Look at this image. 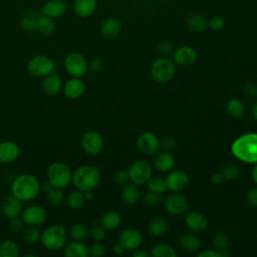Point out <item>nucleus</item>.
<instances>
[{"label": "nucleus", "mask_w": 257, "mask_h": 257, "mask_svg": "<svg viewBox=\"0 0 257 257\" xmlns=\"http://www.w3.org/2000/svg\"><path fill=\"white\" fill-rule=\"evenodd\" d=\"M252 178H253L254 182L257 184V163H256V166L253 168V171H252Z\"/></svg>", "instance_id": "nucleus-61"}, {"label": "nucleus", "mask_w": 257, "mask_h": 257, "mask_svg": "<svg viewBox=\"0 0 257 257\" xmlns=\"http://www.w3.org/2000/svg\"><path fill=\"white\" fill-rule=\"evenodd\" d=\"M20 155L19 146L13 141H3L0 143V163L11 164L14 163Z\"/></svg>", "instance_id": "nucleus-13"}, {"label": "nucleus", "mask_w": 257, "mask_h": 257, "mask_svg": "<svg viewBox=\"0 0 257 257\" xmlns=\"http://www.w3.org/2000/svg\"><path fill=\"white\" fill-rule=\"evenodd\" d=\"M226 110L228 114H230L233 117H240L244 114L245 106L243 102L240 99L232 98L230 99L226 104Z\"/></svg>", "instance_id": "nucleus-37"}, {"label": "nucleus", "mask_w": 257, "mask_h": 257, "mask_svg": "<svg viewBox=\"0 0 257 257\" xmlns=\"http://www.w3.org/2000/svg\"><path fill=\"white\" fill-rule=\"evenodd\" d=\"M162 199H163L162 193H158V192H155V191H150L145 195L144 203L149 207H154V206L160 204Z\"/></svg>", "instance_id": "nucleus-44"}, {"label": "nucleus", "mask_w": 257, "mask_h": 257, "mask_svg": "<svg viewBox=\"0 0 257 257\" xmlns=\"http://www.w3.org/2000/svg\"><path fill=\"white\" fill-rule=\"evenodd\" d=\"M28 256H32V257H36L37 255L36 254H33V253H28V254H24V257H28Z\"/></svg>", "instance_id": "nucleus-63"}, {"label": "nucleus", "mask_w": 257, "mask_h": 257, "mask_svg": "<svg viewBox=\"0 0 257 257\" xmlns=\"http://www.w3.org/2000/svg\"><path fill=\"white\" fill-rule=\"evenodd\" d=\"M245 93L249 97H256L257 96V85L254 83H247L245 85Z\"/></svg>", "instance_id": "nucleus-54"}, {"label": "nucleus", "mask_w": 257, "mask_h": 257, "mask_svg": "<svg viewBox=\"0 0 257 257\" xmlns=\"http://www.w3.org/2000/svg\"><path fill=\"white\" fill-rule=\"evenodd\" d=\"M187 227L193 232H203L208 227V220L206 216L200 212H191L185 219Z\"/></svg>", "instance_id": "nucleus-22"}, {"label": "nucleus", "mask_w": 257, "mask_h": 257, "mask_svg": "<svg viewBox=\"0 0 257 257\" xmlns=\"http://www.w3.org/2000/svg\"><path fill=\"white\" fill-rule=\"evenodd\" d=\"M47 181L52 187L64 189L68 187L72 181L71 169L62 162H54L48 166Z\"/></svg>", "instance_id": "nucleus-5"}, {"label": "nucleus", "mask_w": 257, "mask_h": 257, "mask_svg": "<svg viewBox=\"0 0 257 257\" xmlns=\"http://www.w3.org/2000/svg\"><path fill=\"white\" fill-rule=\"evenodd\" d=\"M153 78L160 83L169 82L175 74V64L173 60L167 56H162L156 59L151 67Z\"/></svg>", "instance_id": "nucleus-7"}, {"label": "nucleus", "mask_w": 257, "mask_h": 257, "mask_svg": "<svg viewBox=\"0 0 257 257\" xmlns=\"http://www.w3.org/2000/svg\"><path fill=\"white\" fill-rule=\"evenodd\" d=\"M84 194V198H85V201H91L93 199V194L91 191H86V192H83Z\"/></svg>", "instance_id": "nucleus-60"}, {"label": "nucleus", "mask_w": 257, "mask_h": 257, "mask_svg": "<svg viewBox=\"0 0 257 257\" xmlns=\"http://www.w3.org/2000/svg\"><path fill=\"white\" fill-rule=\"evenodd\" d=\"M130 179L137 185L146 184L152 175L150 164L145 160H138L134 162L128 169Z\"/></svg>", "instance_id": "nucleus-11"}, {"label": "nucleus", "mask_w": 257, "mask_h": 257, "mask_svg": "<svg viewBox=\"0 0 257 257\" xmlns=\"http://www.w3.org/2000/svg\"><path fill=\"white\" fill-rule=\"evenodd\" d=\"M176 146H177V141L174 137L168 136L165 139H163V141H162V147L164 149H166L167 151L174 150L176 148Z\"/></svg>", "instance_id": "nucleus-52"}, {"label": "nucleus", "mask_w": 257, "mask_h": 257, "mask_svg": "<svg viewBox=\"0 0 257 257\" xmlns=\"http://www.w3.org/2000/svg\"><path fill=\"white\" fill-rule=\"evenodd\" d=\"M62 79L56 72H52L43 77L42 89L47 95H56L62 89Z\"/></svg>", "instance_id": "nucleus-23"}, {"label": "nucleus", "mask_w": 257, "mask_h": 257, "mask_svg": "<svg viewBox=\"0 0 257 257\" xmlns=\"http://www.w3.org/2000/svg\"><path fill=\"white\" fill-rule=\"evenodd\" d=\"M68 231L60 224H52L41 232L40 242L44 248L49 251H58L63 249L67 243Z\"/></svg>", "instance_id": "nucleus-4"}, {"label": "nucleus", "mask_w": 257, "mask_h": 257, "mask_svg": "<svg viewBox=\"0 0 257 257\" xmlns=\"http://www.w3.org/2000/svg\"><path fill=\"white\" fill-rule=\"evenodd\" d=\"M66 72L71 77H82L87 72V61L84 56L78 52L68 53L63 60Z\"/></svg>", "instance_id": "nucleus-8"}, {"label": "nucleus", "mask_w": 257, "mask_h": 257, "mask_svg": "<svg viewBox=\"0 0 257 257\" xmlns=\"http://www.w3.org/2000/svg\"><path fill=\"white\" fill-rule=\"evenodd\" d=\"M166 210L172 215H181L189 208L188 200L180 194H172L165 201Z\"/></svg>", "instance_id": "nucleus-12"}, {"label": "nucleus", "mask_w": 257, "mask_h": 257, "mask_svg": "<svg viewBox=\"0 0 257 257\" xmlns=\"http://www.w3.org/2000/svg\"><path fill=\"white\" fill-rule=\"evenodd\" d=\"M68 235L73 240L82 241L89 236V228L83 223H76L69 228Z\"/></svg>", "instance_id": "nucleus-34"}, {"label": "nucleus", "mask_w": 257, "mask_h": 257, "mask_svg": "<svg viewBox=\"0 0 257 257\" xmlns=\"http://www.w3.org/2000/svg\"><path fill=\"white\" fill-rule=\"evenodd\" d=\"M89 236L95 242H100L105 238V229L102 226H94L89 230Z\"/></svg>", "instance_id": "nucleus-48"}, {"label": "nucleus", "mask_w": 257, "mask_h": 257, "mask_svg": "<svg viewBox=\"0 0 257 257\" xmlns=\"http://www.w3.org/2000/svg\"><path fill=\"white\" fill-rule=\"evenodd\" d=\"M167 189L173 192H179L183 190L189 183L188 175L181 170H176L171 172L166 178Z\"/></svg>", "instance_id": "nucleus-18"}, {"label": "nucleus", "mask_w": 257, "mask_h": 257, "mask_svg": "<svg viewBox=\"0 0 257 257\" xmlns=\"http://www.w3.org/2000/svg\"><path fill=\"white\" fill-rule=\"evenodd\" d=\"M173 59L175 63L181 66H188L193 64L197 59V52L191 46L182 45L174 51Z\"/></svg>", "instance_id": "nucleus-14"}, {"label": "nucleus", "mask_w": 257, "mask_h": 257, "mask_svg": "<svg viewBox=\"0 0 257 257\" xmlns=\"http://www.w3.org/2000/svg\"><path fill=\"white\" fill-rule=\"evenodd\" d=\"M20 249L18 244L12 239L0 241V257H18Z\"/></svg>", "instance_id": "nucleus-28"}, {"label": "nucleus", "mask_w": 257, "mask_h": 257, "mask_svg": "<svg viewBox=\"0 0 257 257\" xmlns=\"http://www.w3.org/2000/svg\"><path fill=\"white\" fill-rule=\"evenodd\" d=\"M169 223L165 218L159 217L154 219L149 225V232L154 236H161L167 232Z\"/></svg>", "instance_id": "nucleus-36"}, {"label": "nucleus", "mask_w": 257, "mask_h": 257, "mask_svg": "<svg viewBox=\"0 0 257 257\" xmlns=\"http://www.w3.org/2000/svg\"><path fill=\"white\" fill-rule=\"evenodd\" d=\"M221 175L225 181H234L239 177L240 170L235 165H228L222 169Z\"/></svg>", "instance_id": "nucleus-42"}, {"label": "nucleus", "mask_w": 257, "mask_h": 257, "mask_svg": "<svg viewBox=\"0 0 257 257\" xmlns=\"http://www.w3.org/2000/svg\"><path fill=\"white\" fill-rule=\"evenodd\" d=\"M211 181L214 183V184H220L222 181H223V177L221 175V173H214L212 174L211 176Z\"/></svg>", "instance_id": "nucleus-56"}, {"label": "nucleus", "mask_w": 257, "mask_h": 257, "mask_svg": "<svg viewBox=\"0 0 257 257\" xmlns=\"http://www.w3.org/2000/svg\"><path fill=\"white\" fill-rule=\"evenodd\" d=\"M41 189L39 180L32 174L24 173L18 175L11 184V195L22 203L34 200Z\"/></svg>", "instance_id": "nucleus-1"}, {"label": "nucleus", "mask_w": 257, "mask_h": 257, "mask_svg": "<svg viewBox=\"0 0 257 257\" xmlns=\"http://www.w3.org/2000/svg\"><path fill=\"white\" fill-rule=\"evenodd\" d=\"M137 146L141 153L145 155H153L158 151L160 143L156 135L152 133H144L138 138Z\"/></svg>", "instance_id": "nucleus-15"}, {"label": "nucleus", "mask_w": 257, "mask_h": 257, "mask_svg": "<svg viewBox=\"0 0 257 257\" xmlns=\"http://www.w3.org/2000/svg\"><path fill=\"white\" fill-rule=\"evenodd\" d=\"M231 152L242 162L257 163V134L248 133L240 136L231 146Z\"/></svg>", "instance_id": "nucleus-2"}, {"label": "nucleus", "mask_w": 257, "mask_h": 257, "mask_svg": "<svg viewBox=\"0 0 257 257\" xmlns=\"http://www.w3.org/2000/svg\"><path fill=\"white\" fill-rule=\"evenodd\" d=\"M55 30V23L52 18L47 16H39L37 22V31L43 36H50Z\"/></svg>", "instance_id": "nucleus-33"}, {"label": "nucleus", "mask_w": 257, "mask_h": 257, "mask_svg": "<svg viewBox=\"0 0 257 257\" xmlns=\"http://www.w3.org/2000/svg\"><path fill=\"white\" fill-rule=\"evenodd\" d=\"M100 181V172L90 165L77 167L72 172V181L75 189L82 192L92 191Z\"/></svg>", "instance_id": "nucleus-3"}, {"label": "nucleus", "mask_w": 257, "mask_h": 257, "mask_svg": "<svg viewBox=\"0 0 257 257\" xmlns=\"http://www.w3.org/2000/svg\"><path fill=\"white\" fill-rule=\"evenodd\" d=\"M153 257H176L177 252L168 244H158L152 249Z\"/></svg>", "instance_id": "nucleus-40"}, {"label": "nucleus", "mask_w": 257, "mask_h": 257, "mask_svg": "<svg viewBox=\"0 0 257 257\" xmlns=\"http://www.w3.org/2000/svg\"><path fill=\"white\" fill-rule=\"evenodd\" d=\"M66 11V4L63 0H47L41 7L40 13L49 18H58Z\"/></svg>", "instance_id": "nucleus-19"}, {"label": "nucleus", "mask_w": 257, "mask_h": 257, "mask_svg": "<svg viewBox=\"0 0 257 257\" xmlns=\"http://www.w3.org/2000/svg\"><path fill=\"white\" fill-rule=\"evenodd\" d=\"M97 7L96 0H74L73 12L79 18H87L91 16Z\"/></svg>", "instance_id": "nucleus-25"}, {"label": "nucleus", "mask_w": 257, "mask_h": 257, "mask_svg": "<svg viewBox=\"0 0 257 257\" xmlns=\"http://www.w3.org/2000/svg\"><path fill=\"white\" fill-rule=\"evenodd\" d=\"M62 89L67 98L77 99L83 94L85 90V83L81 77H71L64 83Z\"/></svg>", "instance_id": "nucleus-17"}, {"label": "nucleus", "mask_w": 257, "mask_h": 257, "mask_svg": "<svg viewBox=\"0 0 257 257\" xmlns=\"http://www.w3.org/2000/svg\"><path fill=\"white\" fill-rule=\"evenodd\" d=\"M105 252H106L105 246L100 242H95L88 248V255H90L91 257L103 256Z\"/></svg>", "instance_id": "nucleus-46"}, {"label": "nucleus", "mask_w": 257, "mask_h": 257, "mask_svg": "<svg viewBox=\"0 0 257 257\" xmlns=\"http://www.w3.org/2000/svg\"><path fill=\"white\" fill-rule=\"evenodd\" d=\"M124 250H125V249L123 248V246H122L119 242L116 243V244H114V245H113V248H112V251H113L115 254H117V255L122 254Z\"/></svg>", "instance_id": "nucleus-57"}, {"label": "nucleus", "mask_w": 257, "mask_h": 257, "mask_svg": "<svg viewBox=\"0 0 257 257\" xmlns=\"http://www.w3.org/2000/svg\"><path fill=\"white\" fill-rule=\"evenodd\" d=\"M252 114L254 116V118L257 120V101L254 103L253 108H252Z\"/></svg>", "instance_id": "nucleus-62"}, {"label": "nucleus", "mask_w": 257, "mask_h": 257, "mask_svg": "<svg viewBox=\"0 0 257 257\" xmlns=\"http://www.w3.org/2000/svg\"><path fill=\"white\" fill-rule=\"evenodd\" d=\"M39 16L36 13L28 12L24 14L20 19V26L23 30L32 32L37 30V22H38Z\"/></svg>", "instance_id": "nucleus-35"}, {"label": "nucleus", "mask_w": 257, "mask_h": 257, "mask_svg": "<svg viewBox=\"0 0 257 257\" xmlns=\"http://www.w3.org/2000/svg\"><path fill=\"white\" fill-rule=\"evenodd\" d=\"M187 27L196 33H202L208 28V20L200 12H191L186 17Z\"/></svg>", "instance_id": "nucleus-24"}, {"label": "nucleus", "mask_w": 257, "mask_h": 257, "mask_svg": "<svg viewBox=\"0 0 257 257\" xmlns=\"http://www.w3.org/2000/svg\"><path fill=\"white\" fill-rule=\"evenodd\" d=\"M225 26V19L221 15H214L208 20V28L214 31H220Z\"/></svg>", "instance_id": "nucleus-45"}, {"label": "nucleus", "mask_w": 257, "mask_h": 257, "mask_svg": "<svg viewBox=\"0 0 257 257\" xmlns=\"http://www.w3.org/2000/svg\"><path fill=\"white\" fill-rule=\"evenodd\" d=\"M174 165H175V159L169 153L159 154L154 161V166L157 168V170L161 172L170 171L174 167Z\"/></svg>", "instance_id": "nucleus-31"}, {"label": "nucleus", "mask_w": 257, "mask_h": 257, "mask_svg": "<svg viewBox=\"0 0 257 257\" xmlns=\"http://www.w3.org/2000/svg\"><path fill=\"white\" fill-rule=\"evenodd\" d=\"M63 253L66 257H86L88 256V247L81 241L73 240L65 244Z\"/></svg>", "instance_id": "nucleus-26"}, {"label": "nucleus", "mask_w": 257, "mask_h": 257, "mask_svg": "<svg viewBox=\"0 0 257 257\" xmlns=\"http://www.w3.org/2000/svg\"><path fill=\"white\" fill-rule=\"evenodd\" d=\"M199 257H222L221 252L219 251H213V250H206L198 254Z\"/></svg>", "instance_id": "nucleus-55"}, {"label": "nucleus", "mask_w": 257, "mask_h": 257, "mask_svg": "<svg viewBox=\"0 0 257 257\" xmlns=\"http://www.w3.org/2000/svg\"><path fill=\"white\" fill-rule=\"evenodd\" d=\"M150 191H155L158 193H164L167 190L166 181L160 177H151L147 182Z\"/></svg>", "instance_id": "nucleus-41"}, {"label": "nucleus", "mask_w": 257, "mask_h": 257, "mask_svg": "<svg viewBox=\"0 0 257 257\" xmlns=\"http://www.w3.org/2000/svg\"><path fill=\"white\" fill-rule=\"evenodd\" d=\"M22 202L13 195L8 196L1 207V213L6 219H11L20 216L22 213Z\"/></svg>", "instance_id": "nucleus-21"}, {"label": "nucleus", "mask_w": 257, "mask_h": 257, "mask_svg": "<svg viewBox=\"0 0 257 257\" xmlns=\"http://www.w3.org/2000/svg\"><path fill=\"white\" fill-rule=\"evenodd\" d=\"M46 199H47V201L50 205L56 207V206H60L64 202L65 196H64V193H63L62 189L52 187L46 193Z\"/></svg>", "instance_id": "nucleus-38"}, {"label": "nucleus", "mask_w": 257, "mask_h": 257, "mask_svg": "<svg viewBox=\"0 0 257 257\" xmlns=\"http://www.w3.org/2000/svg\"><path fill=\"white\" fill-rule=\"evenodd\" d=\"M120 196H121V200L123 201V203H125L127 205L136 204L140 198V190L137 187V184L126 183L125 185H123V187L121 189Z\"/></svg>", "instance_id": "nucleus-27"}, {"label": "nucleus", "mask_w": 257, "mask_h": 257, "mask_svg": "<svg viewBox=\"0 0 257 257\" xmlns=\"http://www.w3.org/2000/svg\"><path fill=\"white\" fill-rule=\"evenodd\" d=\"M120 216L115 211H107L100 218V226L105 230H113L120 224Z\"/></svg>", "instance_id": "nucleus-29"}, {"label": "nucleus", "mask_w": 257, "mask_h": 257, "mask_svg": "<svg viewBox=\"0 0 257 257\" xmlns=\"http://www.w3.org/2000/svg\"><path fill=\"white\" fill-rule=\"evenodd\" d=\"M24 225L25 224H24L21 216H17V217L9 219V228H10V230H12L14 232L21 231L23 229Z\"/></svg>", "instance_id": "nucleus-50"}, {"label": "nucleus", "mask_w": 257, "mask_h": 257, "mask_svg": "<svg viewBox=\"0 0 257 257\" xmlns=\"http://www.w3.org/2000/svg\"><path fill=\"white\" fill-rule=\"evenodd\" d=\"M121 31V23L115 17H108L104 19L100 25L99 32L105 39L116 38Z\"/></svg>", "instance_id": "nucleus-20"}, {"label": "nucleus", "mask_w": 257, "mask_h": 257, "mask_svg": "<svg viewBox=\"0 0 257 257\" xmlns=\"http://www.w3.org/2000/svg\"><path fill=\"white\" fill-rule=\"evenodd\" d=\"M28 72L35 77H44L56 70L55 62L48 56L38 54L29 59L27 62Z\"/></svg>", "instance_id": "nucleus-6"}, {"label": "nucleus", "mask_w": 257, "mask_h": 257, "mask_svg": "<svg viewBox=\"0 0 257 257\" xmlns=\"http://www.w3.org/2000/svg\"><path fill=\"white\" fill-rule=\"evenodd\" d=\"M134 257H148L149 253L145 250H137L135 253H133Z\"/></svg>", "instance_id": "nucleus-58"}, {"label": "nucleus", "mask_w": 257, "mask_h": 257, "mask_svg": "<svg viewBox=\"0 0 257 257\" xmlns=\"http://www.w3.org/2000/svg\"><path fill=\"white\" fill-rule=\"evenodd\" d=\"M0 239H1V236H0ZM0 241H1V240H0Z\"/></svg>", "instance_id": "nucleus-64"}, {"label": "nucleus", "mask_w": 257, "mask_h": 257, "mask_svg": "<svg viewBox=\"0 0 257 257\" xmlns=\"http://www.w3.org/2000/svg\"><path fill=\"white\" fill-rule=\"evenodd\" d=\"M65 202L69 209L78 210L83 206V204L85 202L84 194L82 191L75 189L68 193V195L65 198Z\"/></svg>", "instance_id": "nucleus-30"}, {"label": "nucleus", "mask_w": 257, "mask_h": 257, "mask_svg": "<svg viewBox=\"0 0 257 257\" xmlns=\"http://www.w3.org/2000/svg\"><path fill=\"white\" fill-rule=\"evenodd\" d=\"M213 244L219 251L226 250L229 246V238L223 232H217L213 237Z\"/></svg>", "instance_id": "nucleus-43"}, {"label": "nucleus", "mask_w": 257, "mask_h": 257, "mask_svg": "<svg viewBox=\"0 0 257 257\" xmlns=\"http://www.w3.org/2000/svg\"><path fill=\"white\" fill-rule=\"evenodd\" d=\"M52 188V185L47 181L41 185V189L44 191V193H47Z\"/></svg>", "instance_id": "nucleus-59"}, {"label": "nucleus", "mask_w": 257, "mask_h": 257, "mask_svg": "<svg viewBox=\"0 0 257 257\" xmlns=\"http://www.w3.org/2000/svg\"><path fill=\"white\" fill-rule=\"evenodd\" d=\"M118 242L125 250H134L139 248L143 242V236L136 229H126L122 231L118 237Z\"/></svg>", "instance_id": "nucleus-16"}, {"label": "nucleus", "mask_w": 257, "mask_h": 257, "mask_svg": "<svg viewBox=\"0 0 257 257\" xmlns=\"http://www.w3.org/2000/svg\"><path fill=\"white\" fill-rule=\"evenodd\" d=\"M159 51L163 56H169L173 52V43L168 39L162 40L159 43Z\"/></svg>", "instance_id": "nucleus-49"}, {"label": "nucleus", "mask_w": 257, "mask_h": 257, "mask_svg": "<svg viewBox=\"0 0 257 257\" xmlns=\"http://www.w3.org/2000/svg\"><path fill=\"white\" fill-rule=\"evenodd\" d=\"M179 244L185 250L195 251L200 248L201 241L197 235L191 234V233H185L179 237Z\"/></svg>", "instance_id": "nucleus-32"}, {"label": "nucleus", "mask_w": 257, "mask_h": 257, "mask_svg": "<svg viewBox=\"0 0 257 257\" xmlns=\"http://www.w3.org/2000/svg\"><path fill=\"white\" fill-rule=\"evenodd\" d=\"M21 218L26 226L39 227L47 220V212L44 207L40 205H29L22 210Z\"/></svg>", "instance_id": "nucleus-9"}, {"label": "nucleus", "mask_w": 257, "mask_h": 257, "mask_svg": "<svg viewBox=\"0 0 257 257\" xmlns=\"http://www.w3.org/2000/svg\"><path fill=\"white\" fill-rule=\"evenodd\" d=\"M113 182L117 185H125L130 179V174L127 171H124V170H118L116 171L114 174H113Z\"/></svg>", "instance_id": "nucleus-47"}, {"label": "nucleus", "mask_w": 257, "mask_h": 257, "mask_svg": "<svg viewBox=\"0 0 257 257\" xmlns=\"http://www.w3.org/2000/svg\"><path fill=\"white\" fill-rule=\"evenodd\" d=\"M102 64H103V62H102V59H101V58H99V57H94V58H92V59L87 63V70H89L90 72H93V73L98 72V71L101 69Z\"/></svg>", "instance_id": "nucleus-51"}, {"label": "nucleus", "mask_w": 257, "mask_h": 257, "mask_svg": "<svg viewBox=\"0 0 257 257\" xmlns=\"http://www.w3.org/2000/svg\"><path fill=\"white\" fill-rule=\"evenodd\" d=\"M41 232L38 230L37 227L34 226H27L26 228L22 229V238L25 242L29 244H35L40 241Z\"/></svg>", "instance_id": "nucleus-39"}, {"label": "nucleus", "mask_w": 257, "mask_h": 257, "mask_svg": "<svg viewBox=\"0 0 257 257\" xmlns=\"http://www.w3.org/2000/svg\"><path fill=\"white\" fill-rule=\"evenodd\" d=\"M247 203L253 207H257V188L251 189L246 195Z\"/></svg>", "instance_id": "nucleus-53"}, {"label": "nucleus", "mask_w": 257, "mask_h": 257, "mask_svg": "<svg viewBox=\"0 0 257 257\" xmlns=\"http://www.w3.org/2000/svg\"><path fill=\"white\" fill-rule=\"evenodd\" d=\"M80 144L83 151L91 156L100 154L104 148L103 138L95 131H86L81 137Z\"/></svg>", "instance_id": "nucleus-10"}]
</instances>
